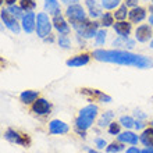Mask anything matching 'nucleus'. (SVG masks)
Returning <instances> with one entry per match:
<instances>
[{
    "instance_id": "f257e3e1",
    "label": "nucleus",
    "mask_w": 153,
    "mask_h": 153,
    "mask_svg": "<svg viewBox=\"0 0 153 153\" xmlns=\"http://www.w3.org/2000/svg\"><path fill=\"white\" fill-rule=\"evenodd\" d=\"M92 56L95 60L102 61V63H113V64L128 65V67H135V68H152L153 60L142 54H135L128 50H105V49H96L93 50Z\"/></svg>"
},
{
    "instance_id": "f03ea898",
    "label": "nucleus",
    "mask_w": 153,
    "mask_h": 153,
    "mask_svg": "<svg viewBox=\"0 0 153 153\" xmlns=\"http://www.w3.org/2000/svg\"><path fill=\"white\" fill-rule=\"evenodd\" d=\"M97 116V106L96 105H88L85 106L84 109L79 111V116L76 117V128L86 131L88 128H91V125L93 124V121Z\"/></svg>"
},
{
    "instance_id": "7ed1b4c3",
    "label": "nucleus",
    "mask_w": 153,
    "mask_h": 153,
    "mask_svg": "<svg viewBox=\"0 0 153 153\" xmlns=\"http://www.w3.org/2000/svg\"><path fill=\"white\" fill-rule=\"evenodd\" d=\"M99 25L100 22H96V21H91V20H86L79 22V24L74 25L73 28L76 31L78 36L81 38H85V39H92V38L96 36L97 31H99Z\"/></svg>"
},
{
    "instance_id": "20e7f679",
    "label": "nucleus",
    "mask_w": 153,
    "mask_h": 153,
    "mask_svg": "<svg viewBox=\"0 0 153 153\" xmlns=\"http://www.w3.org/2000/svg\"><path fill=\"white\" fill-rule=\"evenodd\" d=\"M53 22L49 20V16L46 13H38L36 14V35L42 39L50 35L52 32Z\"/></svg>"
},
{
    "instance_id": "39448f33",
    "label": "nucleus",
    "mask_w": 153,
    "mask_h": 153,
    "mask_svg": "<svg viewBox=\"0 0 153 153\" xmlns=\"http://www.w3.org/2000/svg\"><path fill=\"white\" fill-rule=\"evenodd\" d=\"M65 16H67V18L70 20V24L73 25V27L86 20V14H85L84 7L78 3L70 4L68 7H67V10H65Z\"/></svg>"
},
{
    "instance_id": "423d86ee",
    "label": "nucleus",
    "mask_w": 153,
    "mask_h": 153,
    "mask_svg": "<svg viewBox=\"0 0 153 153\" xmlns=\"http://www.w3.org/2000/svg\"><path fill=\"white\" fill-rule=\"evenodd\" d=\"M0 18H1V22H3V24L6 25L13 33L18 35V33L21 32V28H22L21 24H18L17 18L13 16L11 13H8V10H4L3 8V10L0 11Z\"/></svg>"
},
{
    "instance_id": "0eeeda50",
    "label": "nucleus",
    "mask_w": 153,
    "mask_h": 153,
    "mask_svg": "<svg viewBox=\"0 0 153 153\" xmlns=\"http://www.w3.org/2000/svg\"><path fill=\"white\" fill-rule=\"evenodd\" d=\"M21 27L27 33H32L33 31H36V14L32 11L24 14V17L21 18Z\"/></svg>"
},
{
    "instance_id": "6e6552de",
    "label": "nucleus",
    "mask_w": 153,
    "mask_h": 153,
    "mask_svg": "<svg viewBox=\"0 0 153 153\" xmlns=\"http://www.w3.org/2000/svg\"><path fill=\"white\" fill-rule=\"evenodd\" d=\"M152 25H148V24H142L139 25L137 29H135V39L141 43H145L148 40L152 38Z\"/></svg>"
},
{
    "instance_id": "1a4fd4ad",
    "label": "nucleus",
    "mask_w": 153,
    "mask_h": 153,
    "mask_svg": "<svg viewBox=\"0 0 153 153\" xmlns=\"http://www.w3.org/2000/svg\"><path fill=\"white\" fill-rule=\"evenodd\" d=\"M50 109H52V105L46 99H42V97H38L32 103V111L36 113L38 116H46L50 111Z\"/></svg>"
},
{
    "instance_id": "9d476101",
    "label": "nucleus",
    "mask_w": 153,
    "mask_h": 153,
    "mask_svg": "<svg viewBox=\"0 0 153 153\" xmlns=\"http://www.w3.org/2000/svg\"><path fill=\"white\" fill-rule=\"evenodd\" d=\"M4 138L13 143H18V145H28L29 143V138L27 135H21V134L16 132L14 129H7L4 132Z\"/></svg>"
},
{
    "instance_id": "9b49d317",
    "label": "nucleus",
    "mask_w": 153,
    "mask_h": 153,
    "mask_svg": "<svg viewBox=\"0 0 153 153\" xmlns=\"http://www.w3.org/2000/svg\"><path fill=\"white\" fill-rule=\"evenodd\" d=\"M52 22H53V27H54V29H56L57 32L63 33V35H68L70 33V25L61 14H59V16H53Z\"/></svg>"
},
{
    "instance_id": "f8f14e48",
    "label": "nucleus",
    "mask_w": 153,
    "mask_h": 153,
    "mask_svg": "<svg viewBox=\"0 0 153 153\" xmlns=\"http://www.w3.org/2000/svg\"><path fill=\"white\" fill-rule=\"evenodd\" d=\"M49 131H50V134H54V135H61V134L68 132L70 127L65 124L64 121L52 120L50 123H49Z\"/></svg>"
},
{
    "instance_id": "ddd939ff",
    "label": "nucleus",
    "mask_w": 153,
    "mask_h": 153,
    "mask_svg": "<svg viewBox=\"0 0 153 153\" xmlns=\"http://www.w3.org/2000/svg\"><path fill=\"white\" fill-rule=\"evenodd\" d=\"M128 18H129V21H131V22L138 24V22H141V21H143L146 18V10L143 7L137 6V7H134V8H131V10H129Z\"/></svg>"
},
{
    "instance_id": "4468645a",
    "label": "nucleus",
    "mask_w": 153,
    "mask_h": 153,
    "mask_svg": "<svg viewBox=\"0 0 153 153\" xmlns=\"http://www.w3.org/2000/svg\"><path fill=\"white\" fill-rule=\"evenodd\" d=\"M85 6L88 7V13H89V17H91V18L95 20V18H100L102 17V14H103V13H102V8L103 7H102V4L100 6L97 4L96 0H85Z\"/></svg>"
},
{
    "instance_id": "2eb2a0df",
    "label": "nucleus",
    "mask_w": 153,
    "mask_h": 153,
    "mask_svg": "<svg viewBox=\"0 0 153 153\" xmlns=\"http://www.w3.org/2000/svg\"><path fill=\"white\" fill-rule=\"evenodd\" d=\"M91 60V56L86 54V53H82V54H78V56H74L71 59L67 60L65 64L68 67H82V65H86Z\"/></svg>"
},
{
    "instance_id": "dca6fc26",
    "label": "nucleus",
    "mask_w": 153,
    "mask_h": 153,
    "mask_svg": "<svg viewBox=\"0 0 153 153\" xmlns=\"http://www.w3.org/2000/svg\"><path fill=\"white\" fill-rule=\"evenodd\" d=\"M113 29L116 31V33L118 36L128 38L129 33H131V29H132V25L129 22H127V21H117L116 24L113 25Z\"/></svg>"
},
{
    "instance_id": "f3484780",
    "label": "nucleus",
    "mask_w": 153,
    "mask_h": 153,
    "mask_svg": "<svg viewBox=\"0 0 153 153\" xmlns=\"http://www.w3.org/2000/svg\"><path fill=\"white\" fill-rule=\"evenodd\" d=\"M118 142H123V143H129V145H137L138 143V135H135L131 131H125L123 134H118L117 137Z\"/></svg>"
},
{
    "instance_id": "a211bd4d",
    "label": "nucleus",
    "mask_w": 153,
    "mask_h": 153,
    "mask_svg": "<svg viewBox=\"0 0 153 153\" xmlns=\"http://www.w3.org/2000/svg\"><path fill=\"white\" fill-rule=\"evenodd\" d=\"M38 97H39V92H38V91H31V89L21 92V95H20L21 102L25 103V105H31V103H33Z\"/></svg>"
},
{
    "instance_id": "6ab92c4d",
    "label": "nucleus",
    "mask_w": 153,
    "mask_h": 153,
    "mask_svg": "<svg viewBox=\"0 0 153 153\" xmlns=\"http://www.w3.org/2000/svg\"><path fill=\"white\" fill-rule=\"evenodd\" d=\"M82 92H84L85 95H89V96L97 97V99L100 102H103V103H110V102H111V97L105 95V93L100 92V91H97V89H82Z\"/></svg>"
},
{
    "instance_id": "aec40b11",
    "label": "nucleus",
    "mask_w": 153,
    "mask_h": 153,
    "mask_svg": "<svg viewBox=\"0 0 153 153\" xmlns=\"http://www.w3.org/2000/svg\"><path fill=\"white\" fill-rule=\"evenodd\" d=\"M45 10L49 11L52 16H59L60 14V4L57 0H45Z\"/></svg>"
},
{
    "instance_id": "412c9836",
    "label": "nucleus",
    "mask_w": 153,
    "mask_h": 153,
    "mask_svg": "<svg viewBox=\"0 0 153 153\" xmlns=\"http://www.w3.org/2000/svg\"><path fill=\"white\" fill-rule=\"evenodd\" d=\"M113 46H121V48H127V49H132L135 48V40L132 39H129L128 38H125V36H118L117 39L113 40Z\"/></svg>"
},
{
    "instance_id": "4be33fe9",
    "label": "nucleus",
    "mask_w": 153,
    "mask_h": 153,
    "mask_svg": "<svg viewBox=\"0 0 153 153\" xmlns=\"http://www.w3.org/2000/svg\"><path fill=\"white\" fill-rule=\"evenodd\" d=\"M141 142L148 148H153V127L152 128H146L141 135Z\"/></svg>"
},
{
    "instance_id": "5701e85b",
    "label": "nucleus",
    "mask_w": 153,
    "mask_h": 153,
    "mask_svg": "<svg viewBox=\"0 0 153 153\" xmlns=\"http://www.w3.org/2000/svg\"><path fill=\"white\" fill-rule=\"evenodd\" d=\"M128 6L127 4H121L120 7H117V10H116V13H114L113 16H114V18H116L117 21H124L125 18H127V16H128Z\"/></svg>"
},
{
    "instance_id": "b1692460",
    "label": "nucleus",
    "mask_w": 153,
    "mask_h": 153,
    "mask_svg": "<svg viewBox=\"0 0 153 153\" xmlns=\"http://www.w3.org/2000/svg\"><path fill=\"white\" fill-rule=\"evenodd\" d=\"M100 25H103V27H113L114 16L110 14V13H103L100 17Z\"/></svg>"
},
{
    "instance_id": "393cba45",
    "label": "nucleus",
    "mask_w": 153,
    "mask_h": 153,
    "mask_svg": "<svg viewBox=\"0 0 153 153\" xmlns=\"http://www.w3.org/2000/svg\"><path fill=\"white\" fill-rule=\"evenodd\" d=\"M20 6L24 11L29 13V11H33L36 8V1L35 0H20Z\"/></svg>"
},
{
    "instance_id": "a878e982",
    "label": "nucleus",
    "mask_w": 153,
    "mask_h": 153,
    "mask_svg": "<svg viewBox=\"0 0 153 153\" xmlns=\"http://www.w3.org/2000/svg\"><path fill=\"white\" fill-rule=\"evenodd\" d=\"M123 0H102V7L105 10H114V8L120 7Z\"/></svg>"
},
{
    "instance_id": "bb28decb",
    "label": "nucleus",
    "mask_w": 153,
    "mask_h": 153,
    "mask_svg": "<svg viewBox=\"0 0 153 153\" xmlns=\"http://www.w3.org/2000/svg\"><path fill=\"white\" fill-rule=\"evenodd\" d=\"M7 10H8V13H11L16 18H22V17H24V10L21 8V6L13 4V6H8Z\"/></svg>"
},
{
    "instance_id": "cd10ccee",
    "label": "nucleus",
    "mask_w": 153,
    "mask_h": 153,
    "mask_svg": "<svg viewBox=\"0 0 153 153\" xmlns=\"http://www.w3.org/2000/svg\"><path fill=\"white\" fill-rule=\"evenodd\" d=\"M106 35H107V32H106L105 29H99V31H97L96 36H95V43H96V46H102V45H105Z\"/></svg>"
},
{
    "instance_id": "c85d7f7f",
    "label": "nucleus",
    "mask_w": 153,
    "mask_h": 153,
    "mask_svg": "<svg viewBox=\"0 0 153 153\" xmlns=\"http://www.w3.org/2000/svg\"><path fill=\"white\" fill-rule=\"evenodd\" d=\"M106 150H107V153H118V152H123V150H124V145H123V142H120V143H116V142H113L111 145H109L107 148H106Z\"/></svg>"
},
{
    "instance_id": "c756f323",
    "label": "nucleus",
    "mask_w": 153,
    "mask_h": 153,
    "mask_svg": "<svg viewBox=\"0 0 153 153\" xmlns=\"http://www.w3.org/2000/svg\"><path fill=\"white\" fill-rule=\"evenodd\" d=\"M59 46L63 49H70L71 48V40L67 35H63L60 33V36H59Z\"/></svg>"
},
{
    "instance_id": "7c9ffc66",
    "label": "nucleus",
    "mask_w": 153,
    "mask_h": 153,
    "mask_svg": "<svg viewBox=\"0 0 153 153\" xmlns=\"http://www.w3.org/2000/svg\"><path fill=\"white\" fill-rule=\"evenodd\" d=\"M120 124L124 125L125 128H132V127H135V121H134L132 117L123 116V117L120 118Z\"/></svg>"
},
{
    "instance_id": "2f4dec72",
    "label": "nucleus",
    "mask_w": 153,
    "mask_h": 153,
    "mask_svg": "<svg viewBox=\"0 0 153 153\" xmlns=\"http://www.w3.org/2000/svg\"><path fill=\"white\" fill-rule=\"evenodd\" d=\"M113 118V113L111 111H107V113H105L103 116H102V118L99 120V127H106V125L110 124V120Z\"/></svg>"
},
{
    "instance_id": "473e14b6",
    "label": "nucleus",
    "mask_w": 153,
    "mask_h": 153,
    "mask_svg": "<svg viewBox=\"0 0 153 153\" xmlns=\"http://www.w3.org/2000/svg\"><path fill=\"white\" fill-rule=\"evenodd\" d=\"M120 125L118 123H110L109 124V134L111 135H118L120 134Z\"/></svg>"
},
{
    "instance_id": "72a5a7b5",
    "label": "nucleus",
    "mask_w": 153,
    "mask_h": 153,
    "mask_svg": "<svg viewBox=\"0 0 153 153\" xmlns=\"http://www.w3.org/2000/svg\"><path fill=\"white\" fill-rule=\"evenodd\" d=\"M95 145L97 146V149H103L105 146H107V143H106L105 139H102V138H96V139H95Z\"/></svg>"
},
{
    "instance_id": "f704fd0d",
    "label": "nucleus",
    "mask_w": 153,
    "mask_h": 153,
    "mask_svg": "<svg viewBox=\"0 0 153 153\" xmlns=\"http://www.w3.org/2000/svg\"><path fill=\"white\" fill-rule=\"evenodd\" d=\"M125 4L128 6V7H137L138 6V0H125Z\"/></svg>"
},
{
    "instance_id": "c9c22d12",
    "label": "nucleus",
    "mask_w": 153,
    "mask_h": 153,
    "mask_svg": "<svg viewBox=\"0 0 153 153\" xmlns=\"http://www.w3.org/2000/svg\"><path fill=\"white\" fill-rule=\"evenodd\" d=\"M127 153H142V152H141L139 149H138V148L132 146V148H129V149H127Z\"/></svg>"
},
{
    "instance_id": "e433bc0d",
    "label": "nucleus",
    "mask_w": 153,
    "mask_h": 153,
    "mask_svg": "<svg viewBox=\"0 0 153 153\" xmlns=\"http://www.w3.org/2000/svg\"><path fill=\"white\" fill-rule=\"evenodd\" d=\"M60 1H63V3L64 4H75V3H78V1H79V0H60Z\"/></svg>"
},
{
    "instance_id": "4c0bfd02",
    "label": "nucleus",
    "mask_w": 153,
    "mask_h": 153,
    "mask_svg": "<svg viewBox=\"0 0 153 153\" xmlns=\"http://www.w3.org/2000/svg\"><path fill=\"white\" fill-rule=\"evenodd\" d=\"M135 128L137 129L143 128V123H142V121H135Z\"/></svg>"
},
{
    "instance_id": "58836bf2",
    "label": "nucleus",
    "mask_w": 153,
    "mask_h": 153,
    "mask_svg": "<svg viewBox=\"0 0 153 153\" xmlns=\"http://www.w3.org/2000/svg\"><path fill=\"white\" fill-rule=\"evenodd\" d=\"M16 1H17V0H6L4 3L7 4V6H13V4H16Z\"/></svg>"
},
{
    "instance_id": "ea45409f",
    "label": "nucleus",
    "mask_w": 153,
    "mask_h": 153,
    "mask_svg": "<svg viewBox=\"0 0 153 153\" xmlns=\"http://www.w3.org/2000/svg\"><path fill=\"white\" fill-rule=\"evenodd\" d=\"M142 153H153V148H146L142 150Z\"/></svg>"
},
{
    "instance_id": "a19ab883",
    "label": "nucleus",
    "mask_w": 153,
    "mask_h": 153,
    "mask_svg": "<svg viewBox=\"0 0 153 153\" xmlns=\"http://www.w3.org/2000/svg\"><path fill=\"white\" fill-rule=\"evenodd\" d=\"M45 42H53V38L50 36V35H49V36L45 38Z\"/></svg>"
},
{
    "instance_id": "79ce46f5",
    "label": "nucleus",
    "mask_w": 153,
    "mask_h": 153,
    "mask_svg": "<svg viewBox=\"0 0 153 153\" xmlns=\"http://www.w3.org/2000/svg\"><path fill=\"white\" fill-rule=\"evenodd\" d=\"M149 24H150V25H152V27H153V14H152V16L149 17Z\"/></svg>"
},
{
    "instance_id": "37998d69",
    "label": "nucleus",
    "mask_w": 153,
    "mask_h": 153,
    "mask_svg": "<svg viewBox=\"0 0 153 153\" xmlns=\"http://www.w3.org/2000/svg\"><path fill=\"white\" fill-rule=\"evenodd\" d=\"M88 153H99V152H96V150H92V149H91V150H88Z\"/></svg>"
},
{
    "instance_id": "c03bdc74",
    "label": "nucleus",
    "mask_w": 153,
    "mask_h": 153,
    "mask_svg": "<svg viewBox=\"0 0 153 153\" xmlns=\"http://www.w3.org/2000/svg\"><path fill=\"white\" fill-rule=\"evenodd\" d=\"M150 48L153 49V38H152V40H150Z\"/></svg>"
},
{
    "instance_id": "a18cd8bd",
    "label": "nucleus",
    "mask_w": 153,
    "mask_h": 153,
    "mask_svg": "<svg viewBox=\"0 0 153 153\" xmlns=\"http://www.w3.org/2000/svg\"><path fill=\"white\" fill-rule=\"evenodd\" d=\"M152 127H153V121H152Z\"/></svg>"
},
{
    "instance_id": "49530a36",
    "label": "nucleus",
    "mask_w": 153,
    "mask_h": 153,
    "mask_svg": "<svg viewBox=\"0 0 153 153\" xmlns=\"http://www.w3.org/2000/svg\"><path fill=\"white\" fill-rule=\"evenodd\" d=\"M152 4H153V0H152Z\"/></svg>"
}]
</instances>
